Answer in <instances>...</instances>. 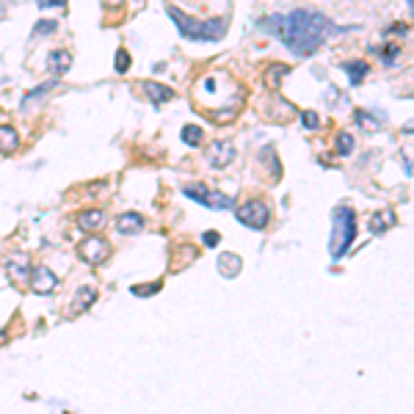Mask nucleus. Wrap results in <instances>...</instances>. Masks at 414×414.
Masks as SVG:
<instances>
[{
  "mask_svg": "<svg viewBox=\"0 0 414 414\" xmlns=\"http://www.w3.org/2000/svg\"><path fill=\"white\" fill-rule=\"evenodd\" d=\"M260 28L276 36L293 55L307 58L315 55L326 39H331L337 31H343L331 17H326L318 8H293L287 14H271L260 20Z\"/></svg>",
  "mask_w": 414,
  "mask_h": 414,
  "instance_id": "1",
  "label": "nucleus"
},
{
  "mask_svg": "<svg viewBox=\"0 0 414 414\" xmlns=\"http://www.w3.org/2000/svg\"><path fill=\"white\" fill-rule=\"evenodd\" d=\"M166 11H169L172 22L177 25V31L183 34L185 39H193V42H219L227 34V20H221V17L196 20V17H188L185 11H180L177 6H169Z\"/></svg>",
  "mask_w": 414,
  "mask_h": 414,
  "instance_id": "2",
  "label": "nucleus"
},
{
  "mask_svg": "<svg viewBox=\"0 0 414 414\" xmlns=\"http://www.w3.org/2000/svg\"><path fill=\"white\" fill-rule=\"evenodd\" d=\"M354 240H357V213L354 207L337 205L331 210V240H329L331 260H343L354 246Z\"/></svg>",
  "mask_w": 414,
  "mask_h": 414,
  "instance_id": "3",
  "label": "nucleus"
},
{
  "mask_svg": "<svg viewBox=\"0 0 414 414\" xmlns=\"http://www.w3.org/2000/svg\"><path fill=\"white\" fill-rule=\"evenodd\" d=\"M235 219L249 230H265L271 221V207L265 199H249L235 210Z\"/></svg>",
  "mask_w": 414,
  "mask_h": 414,
  "instance_id": "4",
  "label": "nucleus"
},
{
  "mask_svg": "<svg viewBox=\"0 0 414 414\" xmlns=\"http://www.w3.org/2000/svg\"><path fill=\"white\" fill-rule=\"evenodd\" d=\"M183 193L188 196V199H193V202L210 207V210H230V207H235L232 196L221 193V191H213V188H207V185H202V183L185 185Z\"/></svg>",
  "mask_w": 414,
  "mask_h": 414,
  "instance_id": "5",
  "label": "nucleus"
},
{
  "mask_svg": "<svg viewBox=\"0 0 414 414\" xmlns=\"http://www.w3.org/2000/svg\"><path fill=\"white\" fill-rule=\"evenodd\" d=\"M3 265H6V274L11 276L14 282H22V284H25V282L31 279V274H34V271H31V260H28L22 251L6 254V257H3Z\"/></svg>",
  "mask_w": 414,
  "mask_h": 414,
  "instance_id": "6",
  "label": "nucleus"
},
{
  "mask_svg": "<svg viewBox=\"0 0 414 414\" xmlns=\"http://www.w3.org/2000/svg\"><path fill=\"white\" fill-rule=\"evenodd\" d=\"M108 254H111V246H108V240H105V237H89V240H83V243H81V257H83L89 265H99V263H105V260H108Z\"/></svg>",
  "mask_w": 414,
  "mask_h": 414,
  "instance_id": "7",
  "label": "nucleus"
},
{
  "mask_svg": "<svg viewBox=\"0 0 414 414\" xmlns=\"http://www.w3.org/2000/svg\"><path fill=\"white\" fill-rule=\"evenodd\" d=\"M207 160H210L213 169L230 166L232 160H235V144H232V141H216V144L210 146V152H207Z\"/></svg>",
  "mask_w": 414,
  "mask_h": 414,
  "instance_id": "8",
  "label": "nucleus"
},
{
  "mask_svg": "<svg viewBox=\"0 0 414 414\" xmlns=\"http://www.w3.org/2000/svg\"><path fill=\"white\" fill-rule=\"evenodd\" d=\"M28 284H31V290H34V293L47 296V293H53V290H55L58 279H55V274H53L50 268H36V271L31 274V279H28Z\"/></svg>",
  "mask_w": 414,
  "mask_h": 414,
  "instance_id": "9",
  "label": "nucleus"
},
{
  "mask_svg": "<svg viewBox=\"0 0 414 414\" xmlns=\"http://www.w3.org/2000/svg\"><path fill=\"white\" fill-rule=\"evenodd\" d=\"M141 92L146 94V99L155 102V105H163V102H172L174 99V89L172 86H163L158 81H144L141 83Z\"/></svg>",
  "mask_w": 414,
  "mask_h": 414,
  "instance_id": "10",
  "label": "nucleus"
},
{
  "mask_svg": "<svg viewBox=\"0 0 414 414\" xmlns=\"http://www.w3.org/2000/svg\"><path fill=\"white\" fill-rule=\"evenodd\" d=\"M395 221H398L395 210H392V207H381L378 213L370 216V232H373V235H384L387 230L395 227Z\"/></svg>",
  "mask_w": 414,
  "mask_h": 414,
  "instance_id": "11",
  "label": "nucleus"
},
{
  "mask_svg": "<svg viewBox=\"0 0 414 414\" xmlns=\"http://www.w3.org/2000/svg\"><path fill=\"white\" fill-rule=\"evenodd\" d=\"M72 67V53L69 50H50V55H47V69H50V75H64L67 69Z\"/></svg>",
  "mask_w": 414,
  "mask_h": 414,
  "instance_id": "12",
  "label": "nucleus"
},
{
  "mask_svg": "<svg viewBox=\"0 0 414 414\" xmlns=\"http://www.w3.org/2000/svg\"><path fill=\"white\" fill-rule=\"evenodd\" d=\"M219 271L227 276V279H235V276L243 271L240 254H235V251H221V254H219Z\"/></svg>",
  "mask_w": 414,
  "mask_h": 414,
  "instance_id": "13",
  "label": "nucleus"
},
{
  "mask_svg": "<svg viewBox=\"0 0 414 414\" xmlns=\"http://www.w3.org/2000/svg\"><path fill=\"white\" fill-rule=\"evenodd\" d=\"M102 224H105V210H99V207H92V210L78 213V227H81V230L97 232Z\"/></svg>",
  "mask_w": 414,
  "mask_h": 414,
  "instance_id": "14",
  "label": "nucleus"
},
{
  "mask_svg": "<svg viewBox=\"0 0 414 414\" xmlns=\"http://www.w3.org/2000/svg\"><path fill=\"white\" fill-rule=\"evenodd\" d=\"M20 149V133L11 125H0V155H11Z\"/></svg>",
  "mask_w": 414,
  "mask_h": 414,
  "instance_id": "15",
  "label": "nucleus"
},
{
  "mask_svg": "<svg viewBox=\"0 0 414 414\" xmlns=\"http://www.w3.org/2000/svg\"><path fill=\"white\" fill-rule=\"evenodd\" d=\"M116 230L122 232V235H138V232L144 230L141 213H122V216L116 219Z\"/></svg>",
  "mask_w": 414,
  "mask_h": 414,
  "instance_id": "16",
  "label": "nucleus"
},
{
  "mask_svg": "<svg viewBox=\"0 0 414 414\" xmlns=\"http://www.w3.org/2000/svg\"><path fill=\"white\" fill-rule=\"evenodd\" d=\"M343 69L348 72V78H351L354 86H359V83L365 81V75H370V64L368 61H362V58H357V61H345Z\"/></svg>",
  "mask_w": 414,
  "mask_h": 414,
  "instance_id": "17",
  "label": "nucleus"
},
{
  "mask_svg": "<svg viewBox=\"0 0 414 414\" xmlns=\"http://www.w3.org/2000/svg\"><path fill=\"white\" fill-rule=\"evenodd\" d=\"M94 301H97V290H94V287H81V290H78V298H75V304H72V315L86 312Z\"/></svg>",
  "mask_w": 414,
  "mask_h": 414,
  "instance_id": "18",
  "label": "nucleus"
},
{
  "mask_svg": "<svg viewBox=\"0 0 414 414\" xmlns=\"http://www.w3.org/2000/svg\"><path fill=\"white\" fill-rule=\"evenodd\" d=\"M284 75H290V67H284V64H271V67L265 69V83H268L271 89H279V83H282Z\"/></svg>",
  "mask_w": 414,
  "mask_h": 414,
  "instance_id": "19",
  "label": "nucleus"
},
{
  "mask_svg": "<svg viewBox=\"0 0 414 414\" xmlns=\"http://www.w3.org/2000/svg\"><path fill=\"white\" fill-rule=\"evenodd\" d=\"M180 138H183V144H188V146H199V144L205 141V133H202L199 125H185Z\"/></svg>",
  "mask_w": 414,
  "mask_h": 414,
  "instance_id": "20",
  "label": "nucleus"
},
{
  "mask_svg": "<svg viewBox=\"0 0 414 414\" xmlns=\"http://www.w3.org/2000/svg\"><path fill=\"white\" fill-rule=\"evenodd\" d=\"M130 64H133L130 53H127L125 47H119V50H116V64H113V67H116V72H119V75H125V72L130 69Z\"/></svg>",
  "mask_w": 414,
  "mask_h": 414,
  "instance_id": "21",
  "label": "nucleus"
},
{
  "mask_svg": "<svg viewBox=\"0 0 414 414\" xmlns=\"http://www.w3.org/2000/svg\"><path fill=\"white\" fill-rule=\"evenodd\" d=\"M337 152L340 155H351L354 152V136L351 133H340L337 136Z\"/></svg>",
  "mask_w": 414,
  "mask_h": 414,
  "instance_id": "22",
  "label": "nucleus"
},
{
  "mask_svg": "<svg viewBox=\"0 0 414 414\" xmlns=\"http://www.w3.org/2000/svg\"><path fill=\"white\" fill-rule=\"evenodd\" d=\"M55 28H58V22H55V20H42V22H36L34 36H50V34H55Z\"/></svg>",
  "mask_w": 414,
  "mask_h": 414,
  "instance_id": "23",
  "label": "nucleus"
},
{
  "mask_svg": "<svg viewBox=\"0 0 414 414\" xmlns=\"http://www.w3.org/2000/svg\"><path fill=\"white\" fill-rule=\"evenodd\" d=\"M357 122L362 127H368V130H378L384 125V122H373V113H368V111H357Z\"/></svg>",
  "mask_w": 414,
  "mask_h": 414,
  "instance_id": "24",
  "label": "nucleus"
},
{
  "mask_svg": "<svg viewBox=\"0 0 414 414\" xmlns=\"http://www.w3.org/2000/svg\"><path fill=\"white\" fill-rule=\"evenodd\" d=\"M158 290H160L158 282H149V284H133V296H141V298H146V296H152V293H158Z\"/></svg>",
  "mask_w": 414,
  "mask_h": 414,
  "instance_id": "25",
  "label": "nucleus"
},
{
  "mask_svg": "<svg viewBox=\"0 0 414 414\" xmlns=\"http://www.w3.org/2000/svg\"><path fill=\"white\" fill-rule=\"evenodd\" d=\"M398 53H401V50H398L395 45L384 47V50H381V61H384L387 67H392V64H395V58H398Z\"/></svg>",
  "mask_w": 414,
  "mask_h": 414,
  "instance_id": "26",
  "label": "nucleus"
},
{
  "mask_svg": "<svg viewBox=\"0 0 414 414\" xmlns=\"http://www.w3.org/2000/svg\"><path fill=\"white\" fill-rule=\"evenodd\" d=\"M301 119H304V127H307V130H318V127H321V122H318V113H315V111L301 113Z\"/></svg>",
  "mask_w": 414,
  "mask_h": 414,
  "instance_id": "27",
  "label": "nucleus"
},
{
  "mask_svg": "<svg viewBox=\"0 0 414 414\" xmlns=\"http://www.w3.org/2000/svg\"><path fill=\"white\" fill-rule=\"evenodd\" d=\"M39 3V8L45 11V8H67L69 6V0H36Z\"/></svg>",
  "mask_w": 414,
  "mask_h": 414,
  "instance_id": "28",
  "label": "nucleus"
},
{
  "mask_svg": "<svg viewBox=\"0 0 414 414\" xmlns=\"http://www.w3.org/2000/svg\"><path fill=\"white\" fill-rule=\"evenodd\" d=\"M55 83H58V81H50V83H42L39 89H34V92H28V97H25V99H36L39 94H47V92H50V89H53V86H55Z\"/></svg>",
  "mask_w": 414,
  "mask_h": 414,
  "instance_id": "29",
  "label": "nucleus"
},
{
  "mask_svg": "<svg viewBox=\"0 0 414 414\" xmlns=\"http://www.w3.org/2000/svg\"><path fill=\"white\" fill-rule=\"evenodd\" d=\"M406 34V22H395L389 31H387V36H403Z\"/></svg>",
  "mask_w": 414,
  "mask_h": 414,
  "instance_id": "30",
  "label": "nucleus"
},
{
  "mask_svg": "<svg viewBox=\"0 0 414 414\" xmlns=\"http://www.w3.org/2000/svg\"><path fill=\"white\" fill-rule=\"evenodd\" d=\"M202 243H205V246H216V243H219V232H205Z\"/></svg>",
  "mask_w": 414,
  "mask_h": 414,
  "instance_id": "31",
  "label": "nucleus"
},
{
  "mask_svg": "<svg viewBox=\"0 0 414 414\" xmlns=\"http://www.w3.org/2000/svg\"><path fill=\"white\" fill-rule=\"evenodd\" d=\"M105 6H111V8H122L125 6V0H102Z\"/></svg>",
  "mask_w": 414,
  "mask_h": 414,
  "instance_id": "32",
  "label": "nucleus"
},
{
  "mask_svg": "<svg viewBox=\"0 0 414 414\" xmlns=\"http://www.w3.org/2000/svg\"><path fill=\"white\" fill-rule=\"evenodd\" d=\"M406 133H414V125H409V127H406Z\"/></svg>",
  "mask_w": 414,
  "mask_h": 414,
  "instance_id": "33",
  "label": "nucleus"
},
{
  "mask_svg": "<svg viewBox=\"0 0 414 414\" xmlns=\"http://www.w3.org/2000/svg\"><path fill=\"white\" fill-rule=\"evenodd\" d=\"M409 6H412V14H414V0H409Z\"/></svg>",
  "mask_w": 414,
  "mask_h": 414,
  "instance_id": "34",
  "label": "nucleus"
},
{
  "mask_svg": "<svg viewBox=\"0 0 414 414\" xmlns=\"http://www.w3.org/2000/svg\"><path fill=\"white\" fill-rule=\"evenodd\" d=\"M136 3H138V0H136Z\"/></svg>",
  "mask_w": 414,
  "mask_h": 414,
  "instance_id": "35",
  "label": "nucleus"
}]
</instances>
